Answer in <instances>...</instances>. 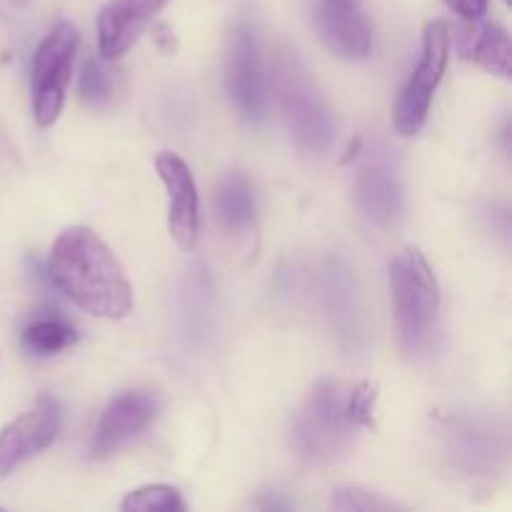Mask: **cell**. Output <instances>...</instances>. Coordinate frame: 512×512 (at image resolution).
Here are the masks:
<instances>
[{
	"instance_id": "8992f818",
	"label": "cell",
	"mask_w": 512,
	"mask_h": 512,
	"mask_svg": "<svg viewBox=\"0 0 512 512\" xmlns=\"http://www.w3.org/2000/svg\"><path fill=\"white\" fill-rule=\"evenodd\" d=\"M78 50V30L70 23H58L33 58V113L38 125L48 128L60 118L65 105V90L73 78V60Z\"/></svg>"
},
{
	"instance_id": "5bb4252c",
	"label": "cell",
	"mask_w": 512,
	"mask_h": 512,
	"mask_svg": "<svg viewBox=\"0 0 512 512\" xmlns=\"http://www.w3.org/2000/svg\"><path fill=\"white\" fill-rule=\"evenodd\" d=\"M458 50L465 60L480 65L488 73L510 78L512 75V40L510 33L498 23L468 20L458 30Z\"/></svg>"
},
{
	"instance_id": "30bf717a",
	"label": "cell",
	"mask_w": 512,
	"mask_h": 512,
	"mask_svg": "<svg viewBox=\"0 0 512 512\" xmlns=\"http://www.w3.org/2000/svg\"><path fill=\"white\" fill-rule=\"evenodd\" d=\"M355 200L373 225L388 228L403 210V183L390 155L373 153L365 158L355 183Z\"/></svg>"
},
{
	"instance_id": "9c48e42d",
	"label": "cell",
	"mask_w": 512,
	"mask_h": 512,
	"mask_svg": "<svg viewBox=\"0 0 512 512\" xmlns=\"http://www.w3.org/2000/svg\"><path fill=\"white\" fill-rule=\"evenodd\" d=\"M155 170L168 190V230L183 250H193L200 235L198 185L188 163L175 153H160Z\"/></svg>"
},
{
	"instance_id": "7a4b0ae2",
	"label": "cell",
	"mask_w": 512,
	"mask_h": 512,
	"mask_svg": "<svg viewBox=\"0 0 512 512\" xmlns=\"http://www.w3.org/2000/svg\"><path fill=\"white\" fill-rule=\"evenodd\" d=\"M370 383L320 380L293 420V445L313 463H330L348 450L353 430L370 428L375 410Z\"/></svg>"
},
{
	"instance_id": "ac0fdd59",
	"label": "cell",
	"mask_w": 512,
	"mask_h": 512,
	"mask_svg": "<svg viewBox=\"0 0 512 512\" xmlns=\"http://www.w3.org/2000/svg\"><path fill=\"white\" fill-rule=\"evenodd\" d=\"M330 508L340 512H390L398 510V505L363 488H338L330 495Z\"/></svg>"
},
{
	"instance_id": "9a60e30c",
	"label": "cell",
	"mask_w": 512,
	"mask_h": 512,
	"mask_svg": "<svg viewBox=\"0 0 512 512\" xmlns=\"http://www.w3.org/2000/svg\"><path fill=\"white\" fill-rule=\"evenodd\" d=\"M218 215L228 230H248L255 223L253 188L243 175L233 173L220 183Z\"/></svg>"
},
{
	"instance_id": "d6986e66",
	"label": "cell",
	"mask_w": 512,
	"mask_h": 512,
	"mask_svg": "<svg viewBox=\"0 0 512 512\" xmlns=\"http://www.w3.org/2000/svg\"><path fill=\"white\" fill-rule=\"evenodd\" d=\"M113 95V75L100 60L90 58L80 73V98L90 105H100Z\"/></svg>"
},
{
	"instance_id": "e0dca14e",
	"label": "cell",
	"mask_w": 512,
	"mask_h": 512,
	"mask_svg": "<svg viewBox=\"0 0 512 512\" xmlns=\"http://www.w3.org/2000/svg\"><path fill=\"white\" fill-rule=\"evenodd\" d=\"M120 510L125 512H180L185 510L183 498L170 485H145V488L133 490L125 495L120 503Z\"/></svg>"
},
{
	"instance_id": "7c38bea8",
	"label": "cell",
	"mask_w": 512,
	"mask_h": 512,
	"mask_svg": "<svg viewBox=\"0 0 512 512\" xmlns=\"http://www.w3.org/2000/svg\"><path fill=\"white\" fill-rule=\"evenodd\" d=\"M158 415V398L150 393H123L105 408L93 438V458H108L143 433Z\"/></svg>"
},
{
	"instance_id": "6da1fadb",
	"label": "cell",
	"mask_w": 512,
	"mask_h": 512,
	"mask_svg": "<svg viewBox=\"0 0 512 512\" xmlns=\"http://www.w3.org/2000/svg\"><path fill=\"white\" fill-rule=\"evenodd\" d=\"M48 275L85 313L118 320L133 308L128 275L93 228L73 225L58 235L50 248Z\"/></svg>"
},
{
	"instance_id": "52a82bcc",
	"label": "cell",
	"mask_w": 512,
	"mask_h": 512,
	"mask_svg": "<svg viewBox=\"0 0 512 512\" xmlns=\"http://www.w3.org/2000/svg\"><path fill=\"white\" fill-rule=\"evenodd\" d=\"M60 433V410L53 398H40L30 410L20 413L0 430V478L33 460L53 445Z\"/></svg>"
},
{
	"instance_id": "5b68a950",
	"label": "cell",
	"mask_w": 512,
	"mask_h": 512,
	"mask_svg": "<svg viewBox=\"0 0 512 512\" xmlns=\"http://www.w3.org/2000/svg\"><path fill=\"white\" fill-rule=\"evenodd\" d=\"M450 55V28L445 20H430L423 30V55L410 75L408 85L400 93L398 105H395V130L403 138H413L423 130L428 120L430 103L443 80L445 68H448Z\"/></svg>"
},
{
	"instance_id": "4fadbf2b",
	"label": "cell",
	"mask_w": 512,
	"mask_h": 512,
	"mask_svg": "<svg viewBox=\"0 0 512 512\" xmlns=\"http://www.w3.org/2000/svg\"><path fill=\"white\" fill-rule=\"evenodd\" d=\"M320 35L330 53L338 58L355 60L370 53V30L368 15L363 10V0H320Z\"/></svg>"
},
{
	"instance_id": "44dd1931",
	"label": "cell",
	"mask_w": 512,
	"mask_h": 512,
	"mask_svg": "<svg viewBox=\"0 0 512 512\" xmlns=\"http://www.w3.org/2000/svg\"><path fill=\"white\" fill-rule=\"evenodd\" d=\"M505 3H510V0H505Z\"/></svg>"
},
{
	"instance_id": "3957f363",
	"label": "cell",
	"mask_w": 512,
	"mask_h": 512,
	"mask_svg": "<svg viewBox=\"0 0 512 512\" xmlns=\"http://www.w3.org/2000/svg\"><path fill=\"white\" fill-rule=\"evenodd\" d=\"M395 330L408 355L428 353L438 330L440 288L433 268L418 248H408L390 263Z\"/></svg>"
},
{
	"instance_id": "8fae6325",
	"label": "cell",
	"mask_w": 512,
	"mask_h": 512,
	"mask_svg": "<svg viewBox=\"0 0 512 512\" xmlns=\"http://www.w3.org/2000/svg\"><path fill=\"white\" fill-rule=\"evenodd\" d=\"M168 3L170 0H110L98 15L100 58L118 60L128 53Z\"/></svg>"
},
{
	"instance_id": "ffe728a7",
	"label": "cell",
	"mask_w": 512,
	"mask_h": 512,
	"mask_svg": "<svg viewBox=\"0 0 512 512\" xmlns=\"http://www.w3.org/2000/svg\"><path fill=\"white\" fill-rule=\"evenodd\" d=\"M445 5L463 20H480L488 13V0H445Z\"/></svg>"
},
{
	"instance_id": "277c9868",
	"label": "cell",
	"mask_w": 512,
	"mask_h": 512,
	"mask_svg": "<svg viewBox=\"0 0 512 512\" xmlns=\"http://www.w3.org/2000/svg\"><path fill=\"white\" fill-rule=\"evenodd\" d=\"M273 90L293 138L310 153H325L335 140L333 113L293 50L275 55Z\"/></svg>"
},
{
	"instance_id": "2e32d148",
	"label": "cell",
	"mask_w": 512,
	"mask_h": 512,
	"mask_svg": "<svg viewBox=\"0 0 512 512\" xmlns=\"http://www.w3.org/2000/svg\"><path fill=\"white\" fill-rule=\"evenodd\" d=\"M75 340H78V333H75L73 325L58 318L35 320L23 333V345L35 355H55L70 348Z\"/></svg>"
},
{
	"instance_id": "ba28073f",
	"label": "cell",
	"mask_w": 512,
	"mask_h": 512,
	"mask_svg": "<svg viewBox=\"0 0 512 512\" xmlns=\"http://www.w3.org/2000/svg\"><path fill=\"white\" fill-rule=\"evenodd\" d=\"M228 95L235 108L250 120L260 123L268 113V83L260 63L258 38L250 28H235L228 48Z\"/></svg>"
}]
</instances>
